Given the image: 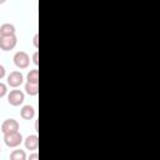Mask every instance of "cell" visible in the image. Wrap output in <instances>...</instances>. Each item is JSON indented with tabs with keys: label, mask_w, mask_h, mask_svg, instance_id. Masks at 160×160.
I'll return each instance as SVG.
<instances>
[{
	"label": "cell",
	"mask_w": 160,
	"mask_h": 160,
	"mask_svg": "<svg viewBox=\"0 0 160 160\" xmlns=\"http://www.w3.org/2000/svg\"><path fill=\"white\" fill-rule=\"evenodd\" d=\"M32 44H34V46L38 49L39 48V34H35L34 35V39H32Z\"/></svg>",
	"instance_id": "15"
},
{
	"label": "cell",
	"mask_w": 160,
	"mask_h": 160,
	"mask_svg": "<svg viewBox=\"0 0 160 160\" xmlns=\"http://www.w3.org/2000/svg\"><path fill=\"white\" fill-rule=\"evenodd\" d=\"M24 82V75L20 71H11L8 75V85L11 88H19Z\"/></svg>",
	"instance_id": "5"
},
{
	"label": "cell",
	"mask_w": 160,
	"mask_h": 160,
	"mask_svg": "<svg viewBox=\"0 0 160 160\" xmlns=\"http://www.w3.org/2000/svg\"><path fill=\"white\" fill-rule=\"evenodd\" d=\"M20 116L24 120H31L35 116V109L31 105H24L20 110Z\"/></svg>",
	"instance_id": "8"
},
{
	"label": "cell",
	"mask_w": 160,
	"mask_h": 160,
	"mask_svg": "<svg viewBox=\"0 0 160 160\" xmlns=\"http://www.w3.org/2000/svg\"><path fill=\"white\" fill-rule=\"evenodd\" d=\"M16 130H19V122L15 119H6L1 124V131H2V134L16 131Z\"/></svg>",
	"instance_id": "6"
},
{
	"label": "cell",
	"mask_w": 160,
	"mask_h": 160,
	"mask_svg": "<svg viewBox=\"0 0 160 160\" xmlns=\"http://www.w3.org/2000/svg\"><path fill=\"white\" fill-rule=\"evenodd\" d=\"M24 144H25V148L30 151H34L38 149L39 146V136L32 134V135H29L25 140H24Z\"/></svg>",
	"instance_id": "7"
},
{
	"label": "cell",
	"mask_w": 160,
	"mask_h": 160,
	"mask_svg": "<svg viewBox=\"0 0 160 160\" xmlns=\"http://www.w3.org/2000/svg\"><path fill=\"white\" fill-rule=\"evenodd\" d=\"M26 80L30 82H39V70L38 69H32L28 72Z\"/></svg>",
	"instance_id": "12"
},
{
	"label": "cell",
	"mask_w": 160,
	"mask_h": 160,
	"mask_svg": "<svg viewBox=\"0 0 160 160\" xmlns=\"http://www.w3.org/2000/svg\"><path fill=\"white\" fill-rule=\"evenodd\" d=\"M36 159H39V154H38V152L31 154V155L29 156V160H36Z\"/></svg>",
	"instance_id": "17"
},
{
	"label": "cell",
	"mask_w": 160,
	"mask_h": 160,
	"mask_svg": "<svg viewBox=\"0 0 160 160\" xmlns=\"http://www.w3.org/2000/svg\"><path fill=\"white\" fill-rule=\"evenodd\" d=\"M24 100H25L24 92L21 90L16 89V88L8 94V102L12 106H20L24 102Z\"/></svg>",
	"instance_id": "2"
},
{
	"label": "cell",
	"mask_w": 160,
	"mask_h": 160,
	"mask_svg": "<svg viewBox=\"0 0 160 160\" xmlns=\"http://www.w3.org/2000/svg\"><path fill=\"white\" fill-rule=\"evenodd\" d=\"M6 94H8V86H6V84L0 81V99L4 98Z\"/></svg>",
	"instance_id": "13"
},
{
	"label": "cell",
	"mask_w": 160,
	"mask_h": 160,
	"mask_svg": "<svg viewBox=\"0 0 160 160\" xmlns=\"http://www.w3.org/2000/svg\"><path fill=\"white\" fill-rule=\"evenodd\" d=\"M5 1H6V0H0V5H1V4H4Z\"/></svg>",
	"instance_id": "18"
},
{
	"label": "cell",
	"mask_w": 160,
	"mask_h": 160,
	"mask_svg": "<svg viewBox=\"0 0 160 160\" xmlns=\"http://www.w3.org/2000/svg\"><path fill=\"white\" fill-rule=\"evenodd\" d=\"M0 152H1V148H0Z\"/></svg>",
	"instance_id": "19"
},
{
	"label": "cell",
	"mask_w": 160,
	"mask_h": 160,
	"mask_svg": "<svg viewBox=\"0 0 160 160\" xmlns=\"http://www.w3.org/2000/svg\"><path fill=\"white\" fill-rule=\"evenodd\" d=\"M25 91L30 96H36L39 94V82H30L26 81L25 84Z\"/></svg>",
	"instance_id": "10"
},
{
	"label": "cell",
	"mask_w": 160,
	"mask_h": 160,
	"mask_svg": "<svg viewBox=\"0 0 160 160\" xmlns=\"http://www.w3.org/2000/svg\"><path fill=\"white\" fill-rule=\"evenodd\" d=\"M10 159L11 160H26V154L24 150L21 149H16L10 154Z\"/></svg>",
	"instance_id": "11"
},
{
	"label": "cell",
	"mask_w": 160,
	"mask_h": 160,
	"mask_svg": "<svg viewBox=\"0 0 160 160\" xmlns=\"http://www.w3.org/2000/svg\"><path fill=\"white\" fill-rule=\"evenodd\" d=\"M16 32V29L12 24L10 22H5L0 26V35L1 36H5V35H15Z\"/></svg>",
	"instance_id": "9"
},
{
	"label": "cell",
	"mask_w": 160,
	"mask_h": 160,
	"mask_svg": "<svg viewBox=\"0 0 160 160\" xmlns=\"http://www.w3.org/2000/svg\"><path fill=\"white\" fill-rule=\"evenodd\" d=\"M5 76V68L2 65H0V80Z\"/></svg>",
	"instance_id": "16"
},
{
	"label": "cell",
	"mask_w": 160,
	"mask_h": 160,
	"mask_svg": "<svg viewBox=\"0 0 160 160\" xmlns=\"http://www.w3.org/2000/svg\"><path fill=\"white\" fill-rule=\"evenodd\" d=\"M32 62H34V65H39V51H35L34 54H32Z\"/></svg>",
	"instance_id": "14"
},
{
	"label": "cell",
	"mask_w": 160,
	"mask_h": 160,
	"mask_svg": "<svg viewBox=\"0 0 160 160\" xmlns=\"http://www.w3.org/2000/svg\"><path fill=\"white\" fill-rule=\"evenodd\" d=\"M22 135L19 130L11 131V132H5L4 134V142L9 148H18L22 142Z\"/></svg>",
	"instance_id": "1"
},
{
	"label": "cell",
	"mask_w": 160,
	"mask_h": 160,
	"mask_svg": "<svg viewBox=\"0 0 160 160\" xmlns=\"http://www.w3.org/2000/svg\"><path fill=\"white\" fill-rule=\"evenodd\" d=\"M12 60H14L15 66L19 68V69H26L29 66V64H30V56L25 51H18V52H15Z\"/></svg>",
	"instance_id": "4"
},
{
	"label": "cell",
	"mask_w": 160,
	"mask_h": 160,
	"mask_svg": "<svg viewBox=\"0 0 160 160\" xmlns=\"http://www.w3.org/2000/svg\"><path fill=\"white\" fill-rule=\"evenodd\" d=\"M16 44H18L16 35H5V36L0 35V49L1 50L10 51L16 46Z\"/></svg>",
	"instance_id": "3"
}]
</instances>
